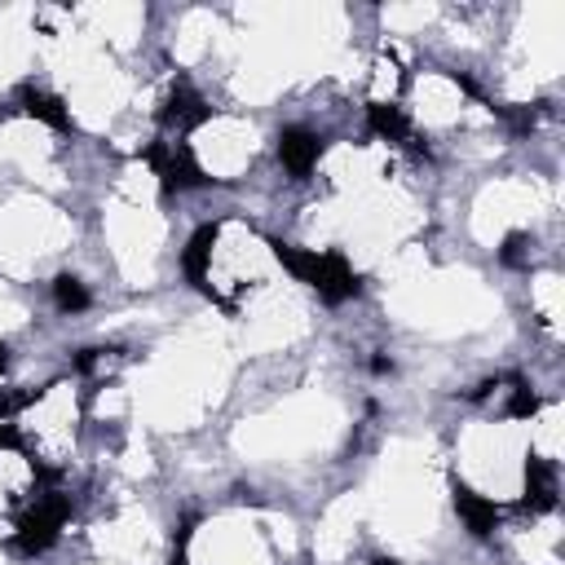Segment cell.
Returning <instances> with one entry per match:
<instances>
[{
  "mask_svg": "<svg viewBox=\"0 0 565 565\" xmlns=\"http://www.w3.org/2000/svg\"><path fill=\"white\" fill-rule=\"evenodd\" d=\"M415 110L424 124H455L463 115V93L446 75H424L415 88Z\"/></svg>",
  "mask_w": 565,
  "mask_h": 565,
  "instance_id": "277c9868",
  "label": "cell"
},
{
  "mask_svg": "<svg viewBox=\"0 0 565 565\" xmlns=\"http://www.w3.org/2000/svg\"><path fill=\"white\" fill-rule=\"evenodd\" d=\"M534 305L543 309L547 322L561 318V278H556V274H543V278L534 282Z\"/></svg>",
  "mask_w": 565,
  "mask_h": 565,
  "instance_id": "8992f818",
  "label": "cell"
},
{
  "mask_svg": "<svg viewBox=\"0 0 565 565\" xmlns=\"http://www.w3.org/2000/svg\"><path fill=\"white\" fill-rule=\"evenodd\" d=\"M530 446H539L547 459H556V450H561V411L556 406H547L539 415V424L530 428Z\"/></svg>",
  "mask_w": 565,
  "mask_h": 565,
  "instance_id": "5b68a950",
  "label": "cell"
},
{
  "mask_svg": "<svg viewBox=\"0 0 565 565\" xmlns=\"http://www.w3.org/2000/svg\"><path fill=\"white\" fill-rule=\"evenodd\" d=\"M463 472L490 494L508 499L521 486V433L512 424H477L463 433Z\"/></svg>",
  "mask_w": 565,
  "mask_h": 565,
  "instance_id": "6da1fadb",
  "label": "cell"
},
{
  "mask_svg": "<svg viewBox=\"0 0 565 565\" xmlns=\"http://www.w3.org/2000/svg\"><path fill=\"white\" fill-rule=\"evenodd\" d=\"M534 207H539V194L534 190H525V185H516V181H499V185H490L486 194H481V203H477V234L490 243V238H503L512 225H525L530 216H534Z\"/></svg>",
  "mask_w": 565,
  "mask_h": 565,
  "instance_id": "3957f363",
  "label": "cell"
},
{
  "mask_svg": "<svg viewBox=\"0 0 565 565\" xmlns=\"http://www.w3.org/2000/svg\"><path fill=\"white\" fill-rule=\"evenodd\" d=\"M199 159L207 172L216 177H234L247 168L252 150H256V132L243 124V119H212L203 132H199Z\"/></svg>",
  "mask_w": 565,
  "mask_h": 565,
  "instance_id": "7a4b0ae2",
  "label": "cell"
}]
</instances>
